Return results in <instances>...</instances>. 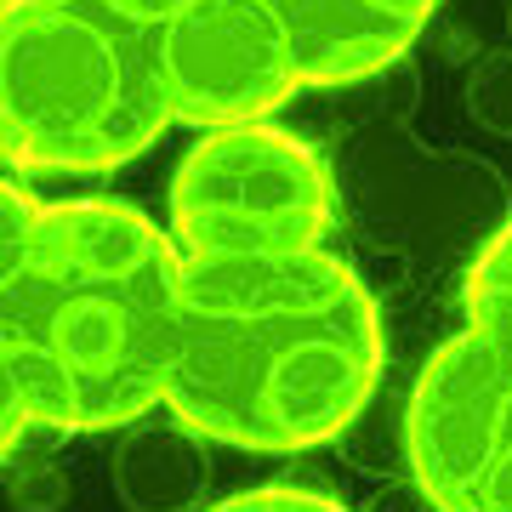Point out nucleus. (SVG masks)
<instances>
[{
	"instance_id": "nucleus-3",
	"label": "nucleus",
	"mask_w": 512,
	"mask_h": 512,
	"mask_svg": "<svg viewBox=\"0 0 512 512\" xmlns=\"http://www.w3.org/2000/svg\"><path fill=\"white\" fill-rule=\"evenodd\" d=\"M171 120L154 0H6L0 126L12 171H114Z\"/></svg>"
},
{
	"instance_id": "nucleus-6",
	"label": "nucleus",
	"mask_w": 512,
	"mask_h": 512,
	"mask_svg": "<svg viewBox=\"0 0 512 512\" xmlns=\"http://www.w3.org/2000/svg\"><path fill=\"white\" fill-rule=\"evenodd\" d=\"M177 120L200 131L262 126L302 92L291 46L245 0H154Z\"/></svg>"
},
{
	"instance_id": "nucleus-8",
	"label": "nucleus",
	"mask_w": 512,
	"mask_h": 512,
	"mask_svg": "<svg viewBox=\"0 0 512 512\" xmlns=\"http://www.w3.org/2000/svg\"><path fill=\"white\" fill-rule=\"evenodd\" d=\"M211 512H348L342 501H330V495H313V490H285V484H274V490H245V495H228L222 507Z\"/></svg>"
},
{
	"instance_id": "nucleus-2",
	"label": "nucleus",
	"mask_w": 512,
	"mask_h": 512,
	"mask_svg": "<svg viewBox=\"0 0 512 512\" xmlns=\"http://www.w3.org/2000/svg\"><path fill=\"white\" fill-rule=\"evenodd\" d=\"M382 313L325 245L183 262V348L165 410L256 456L336 439L376 393Z\"/></svg>"
},
{
	"instance_id": "nucleus-4",
	"label": "nucleus",
	"mask_w": 512,
	"mask_h": 512,
	"mask_svg": "<svg viewBox=\"0 0 512 512\" xmlns=\"http://www.w3.org/2000/svg\"><path fill=\"white\" fill-rule=\"evenodd\" d=\"M404 450L433 512H512V222L461 285V330L421 365Z\"/></svg>"
},
{
	"instance_id": "nucleus-1",
	"label": "nucleus",
	"mask_w": 512,
	"mask_h": 512,
	"mask_svg": "<svg viewBox=\"0 0 512 512\" xmlns=\"http://www.w3.org/2000/svg\"><path fill=\"white\" fill-rule=\"evenodd\" d=\"M6 444L23 427L103 433L165 404L183 348V251L126 200L29 205L0 239Z\"/></svg>"
},
{
	"instance_id": "nucleus-5",
	"label": "nucleus",
	"mask_w": 512,
	"mask_h": 512,
	"mask_svg": "<svg viewBox=\"0 0 512 512\" xmlns=\"http://www.w3.org/2000/svg\"><path fill=\"white\" fill-rule=\"evenodd\" d=\"M325 228L330 177L319 154L291 131H205L171 177V239L183 262L313 251Z\"/></svg>"
},
{
	"instance_id": "nucleus-7",
	"label": "nucleus",
	"mask_w": 512,
	"mask_h": 512,
	"mask_svg": "<svg viewBox=\"0 0 512 512\" xmlns=\"http://www.w3.org/2000/svg\"><path fill=\"white\" fill-rule=\"evenodd\" d=\"M274 23L308 86H348L399 63L439 0H245Z\"/></svg>"
}]
</instances>
